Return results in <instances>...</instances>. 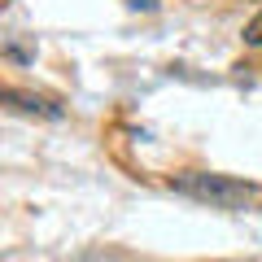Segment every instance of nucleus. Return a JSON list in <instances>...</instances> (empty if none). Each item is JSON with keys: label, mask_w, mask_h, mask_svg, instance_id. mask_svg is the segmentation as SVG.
<instances>
[{"label": "nucleus", "mask_w": 262, "mask_h": 262, "mask_svg": "<svg viewBox=\"0 0 262 262\" xmlns=\"http://www.w3.org/2000/svg\"><path fill=\"white\" fill-rule=\"evenodd\" d=\"M0 105L22 110V114H39V118H61V105L44 101V96H31V92H18V88H0Z\"/></svg>", "instance_id": "f03ea898"}, {"label": "nucleus", "mask_w": 262, "mask_h": 262, "mask_svg": "<svg viewBox=\"0 0 262 262\" xmlns=\"http://www.w3.org/2000/svg\"><path fill=\"white\" fill-rule=\"evenodd\" d=\"M245 44L262 48V13H258V18H249V27H245Z\"/></svg>", "instance_id": "7ed1b4c3"}, {"label": "nucleus", "mask_w": 262, "mask_h": 262, "mask_svg": "<svg viewBox=\"0 0 262 262\" xmlns=\"http://www.w3.org/2000/svg\"><path fill=\"white\" fill-rule=\"evenodd\" d=\"M175 192L192 196L201 206H214V210H258L262 206V188L232 179V175H179Z\"/></svg>", "instance_id": "f257e3e1"}]
</instances>
